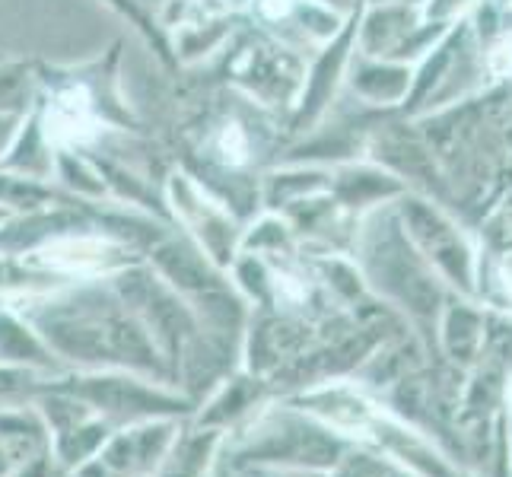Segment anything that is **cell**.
<instances>
[{
  "instance_id": "cell-1",
  "label": "cell",
  "mask_w": 512,
  "mask_h": 477,
  "mask_svg": "<svg viewBox=\"0 0 512 477\" xmlns=\"http://www.w3.org/2000/svg\"><path fill=\"white\" fill-rule=\"evenodd\" d=\"M153 258H156V268H160V274L169 280V284L194 299L220 287L214 264L182 242H163L160 249L153 252Z\"/></svg>"
},
{
  "instance_id": "cell-2",
  "label": "cell",
  "mask_w": 512,
  "mask_h": 477,
  "mask_svg": "<svg viewBox=\"0 0 512 477\" xmlns=\"http://www.w3.org/2000/svg\"><path fill=\"white\" fill-rule=\"evenodd\" d=\"M4 166L13 169L16 175L35 179V182L48 179L51 169H55V156H51V150L45 144L39 121H29V125H23V131H16L13 144L4 156Z\"/></svg>"
},
{
  "instance_id": "cell-3",
  "label": "cell",
  "mask_w": 512,
  "mask_h": 477,
  "mask_svg": "<svg viewBox=\"0 0 512 477\" xmlns=\"http://www.w3.org/2000/svg\"><path fill=\"white\" fill-rule=\"evenodd\" d=\"M42 255H45V264H51V268L96 271L112 261L115 249L105 242H96V239H58V242H51Z\"/></svg>"
},
{
  "instance_id": "cell-4",
  "label": "cell",
  "mask_w": 512,
  "mask_h": 477,
  "mask_svg": "<svg viewBox=\"0 0 512 477\" xmlns=\"http://www.w3.org/2000/svg\"><path fill=\"white\" fill-rule=\"evenodd\" d=\"M58 172H61V179L80 191V194H102L105 191V182H102V175L96 169H90L83 163V159H74V156H61L58 159Z\"/></svg>"
},
{
  "instance_id": "cell-5",
  "label": "cell",
  "mask_w": 512,
  "mask_h": 477,
  "mask_svg": "<svg viewBox=\"0 0 512 477\" xmlns=\"http://www.w3.org/2000/svg\"><path fill=\"white\" fill-rule=\"evenodd\" d=\"M0 353L4 357H13V360H20V357H35L39 353V344L32 341V334H26L23 325H16V322H0Z\"/></svg>"
},
{
  "instance_id": "cell-6",
  "label": "cell",
  "mask_w": 512,
  "mask_h": 477,
  "mask_svg": "<svg viewBox=\"0 0 512 477\" xmlns=\"http://www.w3.org/2000/svg\"><path fill=\"white\" fill-rule=\"evenodd\" d=\"M13 137H16V115L10 112H0V163H4V156L13 144Z\"/></svg>"
},
{
  "instance_id": "cell-7",
  "label": "cell",
  "mask_w": 512,
  "mask_h": 477,
  "mask_svg": "<svg viewBox=\"0 0 512 477\" xmlns=\"http://www.w3.org/2000/svg\"><path fill=\"white\" fill-rule=\"evenodd\" d=\"M4 220H7V207L0 204V226H4Z\"/></svg>"
},
{
  "instance_id": "cell-8",
  "label": "cell",
  "mask_w": 512,
  "mask_h": 477,
  "mask_svg": "<svg viewBox=\"0 0 512 477\" xmlns=\"http://www.w3.org/2000/svg\"><path fill=\"white\" fill-rule=\"evenodd\" d=\"M0 458H4V449H0ZM0 468H4V462H0Z\"/></svg>"
}]
</instances>
